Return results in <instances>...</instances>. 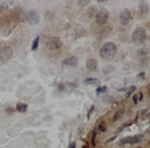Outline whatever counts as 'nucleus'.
Returning a JSON list of instances; mask_svg holds the SVG:
<instances>
[{
	"instance_id": "nucleus-12",
	"label": "nucleus",
	"mask_w": 150,
	"mask_h": 148,
	"mask_svg": "<svg viewBox=\"0 0 150 148\" xmlns=\"http://www.w3.org/2000/svg\"><path fill=\"white\" fill-rule=\"evenodd\" d=\"M27 105L23 104V103H18L17 105V110L19 112L24 113L26 112V110H27Z\"/></svg>"
},
{
	"instance_id": "nucleus-15",
	"label": "nucleus",
	"mask_w": 150,
	"mask_h": 148,
	"mask_svg": "<svg viewBox=\"0 0 150 148\" xmlns=\"http://www.w3.org/2000/svg\"><path fill=\"white\" fill-rule=\"evenodd\" d=\"M39 40H40V37L39 36H38L33 41V44H32V51H36L38 47V44H39Z\"/></svg>"
},
{
	"instance_id": "nucleus-29",
	"label": "nucleus",
	"mask_w": 150,
	"mask_h": 148,
	"mask_svg": "<svg viewBox=\"0 0 150 148\" xmlns=\"http://www.w3.org/2000/svg\"><path fill=\"white\" fill-rule=\"evenodd\" d=\"M137 148H140V147H137Z\"/></svg>"
},
{
	"instance_id": "nucleus-3",
	"label": "nucleus",
	"mask_w": 150,
	"mask_h": 148,
	"mask_svg": "<svg viewBox=\"0 0 150 148\" xmlns=\"http://www.w3.org/2000/svg\"><path fill=\"white\" fill-rule=\"evenodd\" d=\"M108 17H109V13L108 10L105 9H101L96 14V21L99 25H103L108 21Z\"/></svg>"
},
{
	"instance_id": "nucleus-4",
	"label": "nucleus",
	"mask_w": 150,
	"mask_h": 148,
	"mask_svg": "<svg viewBox=\"0 0 150 148\" xmlns=\"http://www.w3.org/2000/svg\"><path fill=\"white\" fill-rule=\"evenodd\" d=\"M62 46V41L59 38L52 37L47 40L46 43V47L50 51L58 49Z\"/></svg>"
},
{
	"instance_id": "nucleus-18",
	"label": "nucleus",
	"mask_w": 150,
	"mask_h": 148,
	"mask_svg": "<svg viewBox=\"0 0 150 148\" xmlns=\"http://www.w3.org/2000/svg\"><path fill=\"white\" fill-rule=\"evenodd\" d=\"M135 90H136V87H135L134 86H131V87H130L128 89V90H127L126 97H128L131 93H133L135 91Z\"/></svg>"
},
{
	"instance_id": "nucleus-16",
	"label": "nucleus",
	"mask_w": 150,
	"mask_h": 148,
	"mask_svg": "<svg viewBox=\"0 0 150 148\" xmlns=\"http://www.w3.org/2000/svg\"><path fill=\"white\" fill-rule=\"evenodd\" d=\"M142 99H143V93L141 92H140L139 93L135 95L133 97V101L134 102V104H137V102L139 101H141Z\"/></svg>"
},
{
	"instance_id": "nucleus-25",
	"label": "nucleus",
	"mask_w": 150,
	"mask_h": 148,
	"mask_svg": "<svg viewBox=\"0 0 150 148\" xmlns=\"http://www.w3.org/2000/svg\"><path fill=\"white\" fill-rule=\"evenodd\" d=\"M112 66V65H107V66L104 68V73H108V72H110L111 71H112V69H111Z\"/></svg>"
},
{
	"instance_id": "nucleus-23",
	"label": "nucleus",
	"mask_w": 150,
	"mask_h": 148,
	"mask_svg": "<svg viewBox=\"0 0 150 148\" xmlns=\"http://www.w3.org/2000/svg\"><path fill=\"white\" fill-rule=\"evenodd\" d=\"M94 110H95V106L94 105L91 106L90 109H89V111H88V114H87V117H88V119H89V118H90V116L92 115V114L93 113Z\"/></svg>"
},
{
	"instance_id": "nucleus-14",
	"label": "nucleus",
	"mask_w": 150,
	"mask_h": 148,
	"mask_svg": "<svg viewBox=\"0 0 150 148\" xmlns=\"http://www.w3.org/2000/svg\"><path fill=\"white\" fill-rule=\"evenodd\" d=\"M149 53V51L148 48H140L137 51V56H144V55H146Z\"/></svg>"
},
{
	"instance_id": "nucleus-24",
	"label": "nucleus",
	"mask_w": 150,
	"mask_h": 148,
	"mask_svg": "<svg viewBox=\"0 0 150 148\" xmlns=\"http://www.w3.org/2000/svg\"><path fill=\"white\" fill-rule=\"evenodd\" d=\"M96 132L94 131L93 134H92V146H96Z\"/></svg>"
},
{
	"instance_id": "nucleus-2",
	"label": "nucleus",
	"mask_w": 150,
	"mask_h": 148,
	"mask_svg": "<svg viewBox=\"0 0 150 148\" xmlns=\"http://www.w3.org/2000/svg\"><path fill=\"white\" fill-rule=\"evenodd\" d=\"M131 38L136 44H141L146 39V32L143 28L137 27L132 33Z\"/></svg>"
},
{
	"instance_id": "nucleus-10",
	"label": "nucleus",
	"mask_w": 150,
	"mask_h": 148,
	"mask_svg": "<svg viewBox=\"0 0 150 148\" xmlns=\"http://www.w3.org/2000/svg\"><path fill=\"white\" fill-rule=\"evenodd\" d=\"M139 8H140V10L141 11V12L143 13V14H146V13L149 12V4L146 1H141V2H140V3H139Z\"/></svg>"
},
{
	"instance_id": "nucleus-22",
	"label": "nucleus",
	"mask_w": 150,
	"mask_h": 148,
	"mask_svg": "<svg viewBox=\"0 0 150 148\" xmlns=\"http://www.w3.org/2000/svg\"><path fill=\"white\" fill-rule=\"evenodd\" d=\"M106 90H107V87H98V88H97V90H96V92H97V94L98 95L99 93L105 92Z\"/></svg>"
},
{
	"instance_id": "nucleus-17",
	"label": "nucleus",
	"mask_w": 150,
	"mask_h": 148,
	"mask_svg": "<svg viewBox=\"0 0 150 148\" xmlns=\"http://www.w3.org/2000/svg\"><path fill=\"white\" fill-rule=\"evenodd\" d=\"M85 83H89V84H96L98 83H100V81L96 78H89L85 80Z\"/></svg>"
},
{
	"instance_id": "nucleus-5",
	"label": "nucleus",
	"mask_w": 150,
	"mask_h": 148,
	"mask_svg": "<svg viewBox=\"0 0 150 148\" xmlns=\"http://www.w3.org/2000/svg\"><path fill=\"white\" fill-rule=\"evenodd\" d=\"M28 22L30 25H37L39 23V14L36 10H30L28 13Z\"/></svg>"
},
{
	"instance_id": "nucleus-1",
	"label": "nucleus",
	"mask_w": 150,
	"mask_h": 148,
	"mask_svg": "<svg viewBox=\"0 0 150 148\" xmlns=\"http://www.w3.org/2000/svg\"><path fill=\"white\" fill-rule=\"evenodd\" d=\"M117 51L116 44L112 42H107L100 50V56L102 60L109 61L114 57Z\"/></svg>"
},
{
	"instance_id": "nucleus-13",
	"label": "nucleus",
	"mask_w": 150,
	"mask_h": 148,
	"mask_svg": "<svg viewBox=\"0 0 150 148\" xmlns=\"http://www.w3.org/2000/svg\"><path fill=\"white\" fill-rule=\"evenodd\" d=\"M142 138L143 136L141 135H135V136L133 137H131L130 136V139H129V144H135V143H137L139 142L140 141H141Z\"/></svg>"
},
{
	"instance_id": "nucleus-19",
	"label": "nucleus",
	"mask_w": 150,
	"mask_h": 148,
	"mask_svg": "<svg viewBox=\"0 0 150 148\" xmlns=\"http://www.w3.org/2000/svg\"><path fill=\"white\" fill-rule=\"evenodd\" d=\"M130 137H127V138H122V140H120V146H122V145L125 144H128L129 142Z\"/></svg>"
},
{
	"instance_id": "nucleus-7",
	"label": "nucleus",
	"mask_w": 150,
	"mask_h": 148,
	"mask_svg": "<svg viewBox=\"0 0 150 148\" xmlns=\"http://www.w3.org/2000/svg\"><path fill=\"white\" fill-rule=\"evenodd\" d=\"M12 49L10 47H4L0 51V60L2 61H7L11 57Z\"/></svg>"
},
{
	"instance_id": "nucleus-21",
	"label": "nucleus",
	"mask_w": 150,
	"mask_h": 148,
	"mask_svg": "<svg viewBox=\"0 0 150 148\" xmlns=\"http://www.w3.org/2000/svg\"><path fill=\"white\" fill-rule=\"evenodd\" d=\"M78 3L82 6H86V5H89L90 3V1L89 0H79Z\"/></svg>"
},
{
	"instance_id": "nucleus-27",
	"label": "nucleus",
	"mask_w": 150,
	"mask_h": 148,
	"mask_svg": "<svg viewBox=\"0 0 150 148\" xmlns=\"http://www.w3.org/2000/svg\"><path fill=\"white\" fill-rule=\"evenodd\" d=\"M98 129H99V130H101V131H102V132L105 131V130H106V128L104 127V126H101V125H100V126H98Z\"/></svg>"
},
{
	"instance_id": "nucleus-11",
	"label": "nucleus",
	"mask_w": 150,
	"mask_h": 148,
	"mask_svg": "<svg viewBox=\"0 0 150 148\" xmlns=\"http://www.w3.org/2000/svg\"><path fill=\"white\" fill-rule=\"evenodd\" d=\"M125 112V107L123 106V107H120V108L115 113L114 116H113V118H112V121H113V122H116V120H118L120 119L122 116L124 114Z\"/></svg>"
},
{
	"instance_id": "nucleus-20",
	"label": "nucleus",
	"mask_w": 150,
	"mask_h": 148,
	"mask_svg": "<svg viewBox=\"0 0 150 148\" xmlns=\"http://www.w3.org/2000/svg\"><path fill=\"white\" fill-rule=\"evenodd\" d=\"M8 9V5L5 2H0V13Z\"/></svg>"
},
{
	"instance_id": "nucleus-8",
	"label": "nucleus",
	"mask_w": 150,
	"mask_h": 148,
	"mask_svg": "<svg viewBox=\"0 0 150 148\" xmlns=\"http://www.w3.org/2000/svg\"><path fill=\"white\" fill-rule=\"evenodd\" d=\"M62 63L65 65L75 67L77 66V64H78V60H77V58L76 57V56H71V57L65 59V60H63V63Z\"/></svg>"
},
{
	"instance_id": "nucleus-6",
	"label": "nucleus",
	"mask_w": 150,
	"mask_h": 148,
	"mask_svg": "<svg viewBox=\"0 0 150 148\" xmlns=\"http://www.w3.org/2000/svg\"><path fill=\"white\" fill-rule=\"evenodd\" d=\"M131 19V11L125 9L122 11L120 14V21L122 25H127Z\"/></svg>"
},
{
	"instance_id": "nucleus-28",
	"label": "nucleus",
	"mask_w": 150,
	"mask_h": 148,
	"mask_svg": "<svg viewBox=\"0 0 150 148\" xmlns=\"http://www.w3.org/2000/svg\"><path fill=\"white\" fill-rule=\"evenodd\" d=\"M148 117H150V114L148 115Z\"/></svg>"
},
{
	"instance_id": "nucleus-26",
	"label": "nucleus",
	"mask_w": 150,
	"mask_h": 148,
	"mask_svg": "<svg viewBox=\"0 0 150 148\" xmlns=\"http://www.w3.org/2000/svg\"><path fill=\"white\" fill-rule=\"evenodd\" d=\"M68 148H76V144L74 141H71L69 143V146H68Z\"/></svg>"
},
{
	"instance_id": "nucleus-9",
	"label": "nucleus",
	"mask_w": 150,
	"mask_h": 148,
	"mask_svg": "<svg viewBox=\"0 0 150 148\" xmlns=\"http://www.w3.org/2000/svg\"><path fill=\"white\" fill-rule=\"evenodd\" d=\"M86 66L87 69H89L91 72H94L97 69L98 63L95 59H89V60H87L86 63Z\"/></svg>"
}]
</instances>
